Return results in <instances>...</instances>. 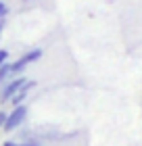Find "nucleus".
Listing matches in <instances>:
<instances>
[{
  "label": "nucleus",
  "mask_w": 142,
  "mask_h": 146,
  "mask_svg": "<svg viewBox=\"0 0 142 146\" xmlns=\"http://www.w3.org/2000/svg\"><path fill=\"white\" fill-rule=\"evenodd\" d=\"M25 117H27V107L25 104H19V107L13 109V113H9V117H6V123L2 131H15L19 125L25 121Z\"/></svg>",
  "instance_id": "nucleus-1"
},
{
  "label": "nucleus",
  "mask_w": 142,
  "mask_h": 146,
  "mask_svg": "<svg viewBox=\"0 0 142 146\" xmlns=\"http://www.w3.org/2000/svg\"><path fill=\"white\" fill-rule=\"evenodd\" d=\"M25 82H27V79H25L23 75H21V77H13V79H9V82L2 86V90H0V102L11 100V98L17 94V92H21L23 86H25Z\"/></svg>",
  "instance_id": "nucleus-2"
},
{
  "label": "nucleus",
  "mask_w": 142,
  "mask_h": 146,
  "mask_svg": "<svg viewBox=\"0 0 142 146\" xmlns=\"http://www.w3.org/2000/svg\"><path fill=\"white\" fill-rule=\"evenodd\" d=\"M40 56H42V48H31L29 52H25V54L21 56V61L25 65H29V63H36Z\"/></svg>",
  "instance_id": "nucleus-3"
},
{
  "label": "nucleus",
  "mask_w": 142,
  "mask_h": 146,
  "mask_svg": "<svg viewBox=\"0 0 142 146\" xmlns=\"http://www.w3.org/2000/svg\"><path fill=\"white\" fill-rule=\"evenodd\" d=\"M25 67H27V65H25L21 58L15 61V63H11V77H21L23 71H25Z\"/></svg>",
  "instance_id": "nucleus-4"
},
{
  "label": "nucleus",
  "mask_w": 142,
  "mask_h": 146,
  "mask_svg": "<svg viewBox=\"0 0 142 146\" xmlns=\"http://www.w3.org/2000/svg\"><path fill=\"white\" fill-rule=\"evenodd\" d=\"M9 79H11V63L6 61L2 67H0V86H4Z\"/></svg>",
  "instance_id": "nucleus-5"
},
{
  "label": "nucleus",
  "mask_w": 142,
  "mask_h": 146,
  "mask_svg": "<svg viewBox=\"0 0 142 146\" xmlns=\"http://www.w3.org/2000/svg\"><path fill=\"white\" fill-rule=\"evenodd\" d=\"M25 98H27V94H25V92H17V94L11 98L13 109H15V107H19V104H23V100H25Z\"/></svg>",
  "instance_id": "nucleus-6"
},
{
  "label": "nucleus",
  "mask_w": 142,
  "mask_h": 146,
  "mask_svg": "<svg viewBox=\"0 0 142 146\" xmlns=\"http://www.w3.org/2000/svg\"><path fill=\"white\" fill-rule=\"evenodd\" d=\"M9 61V50H4V48H0V67Z\"/></svg>",
  "instance_id": "nucleus-7"
},
{
  "label": "nucleus",
  "mask_w": 142,
  "mask_h": 146,
  "mask_svg": "<svg viewBox=\"0 0 142 146\" xmlns=\"http://www.w3.org/2000/svg\"><path fill=\"white\" fill-rule=\"evenodd\" d=\"M6 117H9V113H6V111H0V127H4V123H6Z\"/></svg>",
  "instance_id": "nucleus-8"
},
{
  "label": "nucleus",
  "mask_w": 142,
  "mask_h": 146,
  "mask_svg": "<svg viewBox=\"0 0 142 146\" xmlns=\"http://www.w3.org/2000/svg\"><path fill=\"white\" fill-rule=\"evenodd\" d=\"M6 11H9V9H6V4L2 2V0H0V19H4V17H6Z\"/></svg>",
  "instance_id": "nucleus-9"
},
{
  "label": "nucleus",
  "mask_w": 142,
  "mask_h": 146,
  "mask_svg": "<svg viewBox=\"0 0 142 146\" xmlns=\"http://www.w3.org/2000/svg\"><path fill=\"white\" fill-rule=\"evenodd\" d=\"M19 146H40L38 142H31V140H27V142H21Z\"/></svg>",
  "instance_id": "nucleus-10"
},
{
  "label": "nucleus",
  "mask_w": 142,
  "mask_h": 146,
  "mask_svg": "<svg viewBox=\"0 0 142 146\" xmlns=\"http://www.w3.org/2000/svg\"><path fill=\"white\" fill-rule=\"evenodd\" d=\"M4 25H6V17L0 19V36H2V31H4Z\"/></svg>",
  "instance_id": "nucleus-11"
},
{
  "label": "nucleus",
  "mask_w": 142,
  "mask_h": 146,
  "mask_svg": "<svg viewBox=\"0 0 142 146\" xmlns=\"http://www.w3.org/2000/svg\"><path fill=\"white\" fill-rule=\"evenodd\" d=\"M2 146H19V142H13V140H6V142H2Z\"/></svg>",
  "instance_id": "nucleus-12"
}]
</instances>
